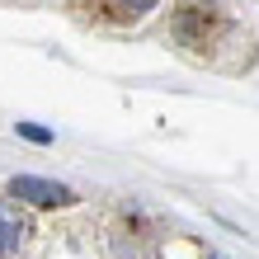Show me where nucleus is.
Returning <instances> with one entry per match:
<instances>
[{"label": "nucleus", "mask_w": 259, "mask_h": 259, "mask_svg": "<svg viewBox=\"0 0 259 259\" xmlns=\"http://www.w3.org/2000/svg\"><path fill=\"white\" fill-rule=\"evenodd\" d=\"M170 42L198 66H245V19L226 0H175Z\"/></svg>", "instance_id": "f257e3e1"}, {"label": "nucleus", "mask_w": 259, "mask_h": 259, "mask_svg": "<svg viewBox=\"0 0 259 259\" xmlns=\"http://www.w3.org/2000/svg\"><path fill=\"white\" fill-rule=\"evenodd\" d=\"M10 193H14V198H28V203H42V207H52V203H71V198H75L66 184H52V179H33V175L14 179Z\"/></svg>", "instance_id": "7ed1b4c3"}, {"label": "nucleus", "mask_w": 259, "mask_h": 259, "mask_svg": "<svg viewBox=\"0 0 259 259\" xmlns=\"http://www.w3.org/2000/svg\"><path fill=\"white\" fill-rule=\"evenodd\" d=\"M156 5L160 0H75V10H80L90 24H104V28H132Z\"/></svg>", "instance_id": "f03ea898"}, {"label": "nucleus", "mask_w": 259, "mask_h": 259, "mask_svg": "<svg viewBox=\"0 0 259 259\" xmlns=\"http://www.w3.org/2000/svg\"><path fill=\"white\" fill-rule=\"evenodd\" d=\"M24 236H28L24 212H19V207H10L5 198H0V259H10L14 250H19V245H24Z\"/></svg>", "instance_id": "20e7f679"}, {"label": "nucleus", "mask_w": 259, "mask_h": 259, "mask_svg": "<svg viewBox=\"0 0 259 259\" xmlns=\"http://www.w3.org/2000/svg\"><path fill=\"white\" fill-rule=\"evenodd\" d=\"M19 132H24V137H33V142H48V132H42V127H28V123H19Z\"/></svg>", "instance_id": "39448f33"}]
</instances>
